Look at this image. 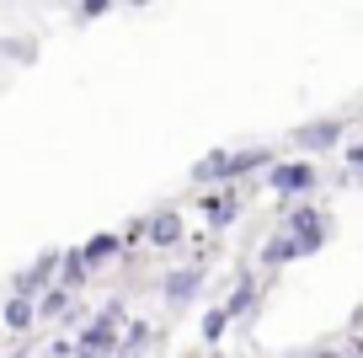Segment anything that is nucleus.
<instances>
[{
	"label": "nucleus",
	"mask_w": 363,
	"mask_h": 358,
	"mask_svg": "<svg viewBox=\"0 0 363 358\" xmlns=\"http://www.w3.org/2000/svg\"><path fill=\"white\" fill-rule=\"evenodd\" d=\"M193 182H198V188H208V182H230V150L203 156V161L193 166Z\"/></svg>",
	"instance_id": "13"
},
{
	"label": "nucleus",
	"mask_w": 363,
	"mask_h": 358,
	"mask_svg": "<svg viewBox=\"0 0 363 358\" xmlns=\"http://www.w3.org/2000/svg\"><path fill=\"white\" fill-rule=\"evenodd\" d=\"M33 305H38L43 321H65V315H69V289H65V283H43Z\"/></svg>",
	"instance_id": "8"
},
{
	"label": "nucleus",
	"mask_w": 363,
	"mask_h": 358,
	"mask_svg": "<svg viewBox=\"0 0 363 358\" xmlns=\"http://www.w3.org/2000/svg\"><path fill=\"white\" fill-rule=\"evenodd\" d=\"M267 182L284 192V198H299V192L315 188V166H310V161H278V166H267Z\"/></svg>",
	"instance_id": "3"
},
{
	"label": "nucleus",
	"mask_w": 363,
	"mask_h": 358,
	"mask_svg": "<svg viewBox=\"0 0 363 358\" xmlns=\"http://www.w3.org/2000/svg\"><path fill=\"white\" fill-rule=\"evenodd\" d=\"M203 214H208V224H214V230H225V224H235L240 198H235V192H208V198H203Z\"/></svg>",
	"instance_id": "11"
},
{
	"label": "nucleus",
	"mask_w": 363,
	"mask_h": 358,
	"mask_svg": "<svg viewBox=\"0 0 363 358\" xmlns=\"http://www.w3.org/2000/svg\"><path fill=\"white\" fill-rule=\"evenodd\" d=\"M123 6H150V0H123Z\"/></svg>",
	"instance_id": "20"
},
{
	"label": "nucleus",
	"mask_w": 363,
	"mask_h": 358,
	"mask_svg": "<svg viewBox=\"0 0 363 358\" xmlns=\"http://www.w3.org/2000/svg\"><path fill=\"white\" fill-rule=\"evenodd\" d=\"M294 257H305V246H299L289 230H278L267 246H262V262H267V268H284V262H294Z\"/></svg>",
	"instance_id": "12"
},
{
	"label": "nucleus",
	"mask_w": 363,
	"mask_h": 358,
	"mask_svg": "<svg viewBox=\"0 0 363 358\" xmlns=\"http://www.w3.org/2000/svg\"><path fill=\"white\" fill-rule=\"evenodd\" d=\"M182 235H187V224H182L177 209H160V214H150V219H145V241H150L155 251L182 246Z\"/></svg>",
	"instance_id": "4"
},
{
	"label": "nucleus",
	"mask_w": 363,
	"mask_h": 358,
	"mask_svg": "<svg viewBox=\"0 0 363 358\" xmlns=\"http://www.w3.org/2000/svg\"><path fill=\"white\" fill-rule=\"evenodd\" d=\"M54 278L65 283L69 294H75V289H86L91 268H86V257H80V246H75V251H59V268H54Z\"/></svg>",
	"instance_id": "7"
},
{
	"label": "nucleus",
	"mask_w": 363,
	"mask_h": 358,
	"mask_svg": "<svg viewBox=\"0 0 363 358\" xmlns=\"http://www.w3.org/2000/svg\"><path fill=\"white\" fill-rule=\"evenodd\" d=\"M284 230L294 235L299 246H305V257L326 246V219H320L315 203H294V209H289V219H284Z\"/></svg>",
	"instance_id": "2"
},
{
	"label": "nucleus",
	"mask_w": 363,
	"mask_h": 358,
	"mask_svg": "<svg viewBox=\"0 0 363 358\" xmlns=\"http://www.w3.org/2000/svg\"><path fill=\"white\" fill-rule=\"evenodd\" d=\"M347 177L363 182V150H347Z\"/></svg>",
	"instance_id": "19"
},
{
	"label": "nucleus",
	"mask_w": 363,
	"mask_h": 358,
	"mask_svg": "<svg viewBox=\"0 0 363 358\" xmlns=\"http://www.w3.org/2000/svg\"><path fill=\"white\" fill-rule=\"evenodd\" d=\"M33 321H38L33 294H16L11 289V300H6V332H33Z\"/></svg>",
	"instance_id": "9"
},
{
	"label": "nucleus",
	"mask_w": 363,
	"mask_h": 358,
	"mask_svg": "<svg viewBox=\"0 0 363 358\" xmlns=\"http://www.w3.org/2000/svg\"><path fill=\"white\" fill-rule=\"evenodd\" d=\"M230 332V315L225 305H214V310H203V342H219V337Z\"/></svg>",
	"instance_id": "17"
},
{
	"label": "nucleus",
	"mask_w": 363,
	"mask_h": 358,
	"mask_svg": "<svg viewBox=\"0 0 363 358\" xmlns=\"http://www.w3.org/2000/svg\"><path fill=\"white\" fill-rule=\"evenodd\" d=\"M198 289H203V268H177V273H166V283H160L166 305H187Z\"/></svg>",
	"instance_id": "5"
},
{
	"label": "nucleus",
	"mask_w": 363,
	"mask_h": 358,
	"mask_svg": "<svg viewBox=\"0 0 363 358\" xmlns=\"http://www.w3.org/2000/svg\"><path fill=\"white\" fill-rule=\"evenodd\" d=\"M123 251V235H113V230H102V235H91L86 246H80V257H86V268H102L107 257H118Z\"/></svg>",
	"instance_id": "10"
},
{
	"label": "nucleus",
	"mask_w": 363,
	"mask_h": 358,
	"mask_svg": "<svg viewBox=\"0 0 363 358\" xmlns=\"http://www.w3.org/2000/svg\"><path fill=\"white\" fill-rule=\"evenodd\" d=\"M251 305H257V283H251V273H240L235 294L225 300V315H230V321H240V315H251Z\"/></svg>",
	"instance_id": "15"
},
{
	"label": "nucleus",
	"mask_w": 363,
	"mask_h": 358,
	"mask_svg": "<svg viewBox=\"0 0 363 358\" xmlns=\"http://www.w3.org/2000/svg\"><path fill=\"white\" fill-rule=\"evenodd\" d=\"M337 139H342V124H337V118H315V124L294 129V145H299V150H331Z\"/></svg>",
	"instance_id": "6"
},
{
	"label": "nucleus",
	"mask_w": 363,
	"mask_h": 358,
	"mask_svg": "<svg viewBox=\"0 0 363 358\" xmlns=\"http://www.w3.org/2000/svg\"><path fill=\"white\" fill-rule=\"evenodd\" d=\"M118 332H123V305L113 300L86 332L75 337V353H118Z\"/></svg>",
	"instance_id": "1"
},
{
	"label": "nucleus",
	"mask_w": 363,
	"mask_h": 358,
	"mask_svg": "<svg viewBox=\"0 0 363 358\" xmlns=\"http://www.w3.org/2000/svg\"><path fill=\"white\" fill-rule=\"evenodd\" d=\"M107 6H113V0H80V16H86V22H96Z\"/></svg>",
	"instance_id": "18"
},
{
	"label": "nucleus",
	"mask_w": 363,
	"mask_h": 358,
	"mask_svg": "<svg viewBox=\"0 0 363 358\" xmlns=\"http://www.w3.org/2000/svg\"><path fill=\"white\" fill-rule=\"evenodd\" d=\"M150 347H155V326L150 321H134L118 332V353H150Z\"/></svg>",
	"instance_id": "14"
},
{
	"label": "nucleus",
	"mask_w": 363,
	"mask_h": 358,
	"mask_svg": "<svg viewBox=\"0 0 363 358\" xmlns=\"http://www.w3.org/2000/svg\"><path fill=\"white\" fill-rule=\"evenodd\" d=\"M0 54L16 59V65H33V59H38V43H33V38H6V43H0Z\"/></svg>",
	"instance_id": "16"
}]
</instances>
